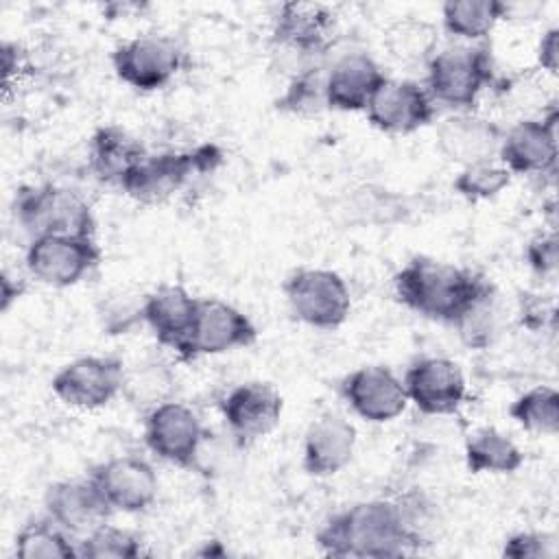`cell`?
I'll list each match as a JSON object with an SVG mask.
<instances>
[{
  "label": "cell",
  "instance_id": "6da1fadb",
  "mask_svg": "<svg viewBox=\"0 0 559 559\" xmlns=\"http://www.w3.org/2000/svg\"><path fill=\"white\" fill-rule=\"evenodd\" d=\"M402 507L393 500H365L332 515L319 531L317 544L332 557H402L417 546Z\"/></svg>",
  "mask_w": 559,
  "mask_h": 559
},
{
  "label": "cell",
  "instance_id": "7a4b0ae2",
  "mask_svg": "<svg viewBox=\"0 0 559 559\" xmlns=\"http://www.w3.org/2000/svg\"><path fill=\"white\" fill-rule=\"evenodd\" d=\"M489 282L456 264L417 255L393 277L395 297L413 312L454 323Z\"/></svg>",
  "mask_w": 559,
  "mask_h": 559
},
{
  "label": "cell",
  "instance_id": "3957f363",
  "mask_svg": "<svg viewBox=\"0 0 559 559\" xmlns=\"http://www.w3.org/2000/svg\"><path fill=\"white\" fill-rule=\"evenodd\" d=\"M13 212L31 240L55 234L94 236L96 229L92 205L79 192L52 183L20 188Z\"/></svg>",
  "mask_w": 559,
  "mask_h": 559
},
{
  "label": "cell",
  "instance_id": "277c9868",
  "mask_svg": "<svg viewBox=\"0 0 559 559\" xmlns=\"http://www.w3.org/2000/svg\"><path fill=\"white\" fill-rule=\"evenodd\" d=\"M332 13L317 2H284L273 22V57L290 79L321 66L330 46Z\"/></svg>",
  "mask_w": 559,
  "mask_h": 559
},
{
  "label": "cell",
  "instance_id": "5b68a950",
  "mask_svg": "<svg viewBox=\"0 0 559 559\" xmlns=\"http://www.w3.org/2000/svg\"><path fill=\"white\" fill-rule=\"evenodd\" d=\"M493 68L485 46H456L428 59L426 90L435 103L467 111L491 83Z\"/></svg>",
  "mask_w": 559,
  "mask_h": 559
},
{
  "label": "cell",
  "instance_id": "8992f818",
  "mask_svg": "<svg viewBox=\"0 0 559 559\" xmlns=\"http://www.w3.org/2000/svg\"><path fill=\"white\" fill-rule=\"evenodd\" d=\"M221 153L212 144L194 151H164L146 155L120 183L122 192L142 205H157L177 194L192 175L214 168Z\"/></svg>",
  "mask_w": 559,
  "mask_h": 559
},
{
  "label": "cell",
  "instance_id": "52a82bcc",
  "mask_svg": "<svg viewBox=\"0 0 559 559\" xmlns=\"http://www.w3.org/2000/svg\"><path fill=\"white\" fill-rule=\"evenodd\" d=\"M284 295L295 319L317 330H336L352 312L349 288L330 269H297L284 282Z\"/></svg>",
  "mask_w": 559,
  "mask_h": 559
},
{
  "label": "cell",
  "instance_id": "ba28073f",
  "mask_svg": "<svg viewBox=\"0 0 559 559\" xmlns=\"http://www.w3.org/2000/svg\"><path fill=\"white\" fill-rule=\"evenodd\" d=\"M100 262V247L94 236H39L26 247L28 273L52 288H68L90 275Z\"/></svg>",
  "mask_w": 559,
  "mask_h": 559
},
{
  "label": "cell",
  "instance_id": "9c48e42d",
  "mask_svg": "<svg viewBox=\"0 0 559 559\" xmlns=\"http://www.w3.org/2000/svg\"><path fill=\"white\" fill-rule=\"evenodd\" d=\"M181 63L183 52L179 44L166 35H138L122 41L111 55L116 76L138 92L166 87L179 72Z\"/></svg>",
  "mask_w": 559,
  "mask_h": 559
},
{
  "label": "cell",
  "instance_id": "30bf717a",
  "mask_svg": "<svg viewBox=\"0 0 559 559\" xmlns=\"http://www.w3.org/2000/svg\"><path fill=\"white\" fill-rule=\"evenodd\" d=\"M50 386L52 393L72 408H103L122 393L124 365L111 356H81L63 365Z\"/></svg>",
  "mask_w": 559,
  "mask_h": 559
},
{
  "label": "cell",
  "instance_id": "8fae6325",
  "mask_svg": "<svg viewBox=\"0 0 559 559\" xmlns=\"http://www.w3.org/2000/svg\"><path fill=\"white\" fill-rule=\"evenodd\" d=\"M203 437L205 430L201 419L183 402L164 400L146 415L144 439L148 450L173 465H194Z\"/></svg>",
  "mask_w": 559,
  "mask_h": 559
},
{
  "label": "cell",
  "instance_id": "7c38bea8",
  "mask_svg": "<svg viewBox=\"0 0 559 559\" xmlns=\"http://www.w3.org/2000/svg\"><path fill=\"white\" fill-rule=\"evenodd\" d=\"M255 336L258 330L253 321L240 308L216 297L199 299L194 325L181 358L218 356L251 345Z\"/></svg>",
  "mask_w": 559,
  "mask_h": 559
},
{
  "label": "cell",
  "instance_id": "4fadbf2b",
  "mask_svg": "<svg viewBox=\"0 0 559 559\" xmlns=\"http://www.w3.org/2000/svg\"><path fill=\"white\" fill-rule=\"evenodd\" d=\"M402 382L408 402L424 415H452L461 408L467 393L463 369L443 356H428L413 362Z\"/></svg>",
  "mask_w": 559,
  "mask_h": 559
},
{
  "label": "cell",
  "instance_id": "5bb4252c",
  "mask_svg": "<svg viewBox=\"0 0 559 559\" xmlns=\"http://www.w3.org/2000/svg\"><path fill=\"white\" fill-rule=\"evenodd\" d=\"M369 122L393 135L415 133L435 118V100L415 81L386 79L365 109Z\"/></svg>",
  "mask_w": 559,
  "mask_h": 559
},
{
  "label": "cell",
  "instance_id": "9a60e30c",
  "mask_svg": "<svg viewBox=\"0 0 559 559\" xmlns=\"http://www.w3.org/2000/svg\"><path fill=\"white\" fill-rule=\"evenodd\" d=\"M500 164L513 175H544L557 164V109L515 122L498 148Z\"/></svg>",
  "mask_w": 559,
  "mask_h": 559
},
{
  "label": "cell",
  "instance_id": "2e32d148",
  "mask_svg": "<svg viewBox=\"0 0 559 559\" xmlns=\"http://www.w3.org/2000/svg\"><path fill=\"white\" fill-rule=\"evenodd\" d=\"M341 393L352 411L371 424L393 421L408 406L404 382L382 365H365L354 369L343 380Z\"/></svg>",
  "mask_w": 559,
  "mask_h": 559
},
{
  "label": "cell",
  "instance_id": "e0dca14e",
  "mask_svg": "<svg viewBox=\"0 0 559 559\" xmlns=\"http://www.w3.org/2000/svg\"><path fill=\"white\" fill-rule=\"evenodd\" d=\"M92 478L96 480L114 511L140 513L157 500L159 480L146 459L133 454L114 456L100 463L94 469Z\"/></svg>",
  "mask_w": 559,
  "mask_h": 559
},
{
  "label": "cell",
  "instance_id": "ac0fdd59",
  "mask_svg": "<svg viewBox=\"0 0 559 559\" xmlns=\"http://www.w3.org/2000/svg\"><path fill=\"white\" fill-rule=\"evenodd\" d=\"M282 411V395L269 382H242L221 402L227 428L242 441H253L273 432L280 424Z\"/></svg>",
  "mask_w": 559,
  "mask_h": 559
},
{
  "label": "cell",
  "instance_id": "d6986e66",
  "mask_svg": "<svg viewBox=\"0 0 559 559\" xmlns=\"http://www.w3.org/2000/svg\"><path fill=\"white\" fill-rule=\"evenodd\" d=\"M44 507L50 520L81 535L105 524L114 511L92 476L52 483L44 493Z\"/></svg>",
  "mask_w": 559,
  "mask_h": 559
},
{
  "label": "cell",
  "instance_id": "ffe728a7",
  "mask_svg": "<svg viewBox=\"0 0 559 559\" xmlns=\"http://www.w3.org/2000/svg\"><path fill=\"white\" fill-rule=\"evenodd\" d=\"M197 308L199 299L192 297L181 284H162L144 297L140 317L162 345L181 356L194 325Z\"/></svg>",
  "mask_w": 559,
  "mask_h": 559
},
{
  "label": "cell",
  "instance_id": "44dd1931",
  "mask_svg": "<svg viewBox=\"0 0 559 559\" xmlns=\"http://www.w3.org/2000/svg\"><path fill=\"white\" fill-rule=\"evenodd\" d=\"M356 450V428L338 413L317 417L304 435V469L328 478L349 465Z\"/></svg>",
  "mask_w": 559,
  "mask_h": 559
},
{
  "label": "cell",
  "instance_id": "7402d4cb",
  "mask_svg": "<svg viewBox=\"0 0 559 559\" xmlns=\"http://www.w3.org/2000/svg\"><path fill=\"white\" fill-rule=\"evenodd\" d=\"M384 81L386 76L369 55H345L334 61L325 74L328 109L365 111Z\"/></svg>",
  "mask_w": 559,
  "mask_h": 559
},
{
  "label": "cell",
  "instance_id": "603a6c76",
  "mask_svg": "<svg viewBox=\"0 0 559 559\" xmlns=\"http://www.w3.org/2000/svg\"><path fill=\"white\" fill-rule=\"evenodd\" d=\"M500 142L502 131L493 122L467 114L452 116L437 129L439 151L461 166L498 157Z\"/></svg>",
  "mask_w": 559,
  "mask_h": 559
},
{
  "label": "cell",
  "instance_id": "cb8c5ba5",
  "mask_svg": "<svg viewBox=\"0 0 559 559\" xmlns=\"http://www.w3.org/2000/svg\"><path fill=\"white\" fill-rule=\"evenodd\" d=\"M146 148L118 124L98 127L90 138L87 162L92 175L103 183L120 186L124 177L146 157Z\"/></svg>",
  "mask_w": 559,
  "mask_h": 559
},
{
  "label": "cell",
  "instance_id": "d4e9b609",
  "mask_svg": "<svg viewBox=\"0 0 559 559\" xmlns=\"http://www.w3.org/2000/svg\"><path fill=\"white\" fill-rule=\"evenodd\" d=\"M524 454L493 426L474 430L465 441V465L472 474H513L522 467Z\"/></svg>",
  "mask_w": 559,
  "mask_h": 559
},
{
  "label": "cell",
  "instance_id": "484cf974",
  "mask_svg": "<svg viewBox=\"0 0 559 559\" xmlns=\"http://www.w3.org/2000/svg\"><path fill=\"white\" fill-rule=\"evenodd\" d=\"M507 20V2L500 0H448L441 7L443 28L461 39H483Z\"/></svg>",
  "mask_w": 559,
  "mask_h": 559
},
{
  "label": "cell",
  "instance_id": "4316f807",
  "mask_svg": "<svg viewBox=\"0 0 559 559\" xmlns=\"http://www.w3.org/2000/svg\"><path fill=\"white\" fill-rule=\"evenodd\" d=\"M15 557L20 559H70L79 557V546L55 520L28 522L15 535Z\"/></svg>",
  "mask_w": 559,
  "mask_h": 559
},
{
  "label": "cell",
  "instance_id": "83f0119b",
  "mask_svg": "<svg viewBox=\"0 0 559 559\" xmlns=\"http://www.w3.org/2000/svg\"><path fill=\"white\" fill-rule=\"evenodd\" d=\"M511 419L533 435H557L559 393L552 386H533L509 406Z\"/></svg>",
  "mask_w": 559,
  "mask_h": 559
},
{
  "label": "cell",
  "instance_id": "f1b7e54d",
  "mask_svg": "<svg viewBox=\"0 0 559 559\" xmlns=\"http://www.w3.org/2000/svg\"><path fill=\"white\" fill-rule=\"evenodd\" d=\"M325 74L328 70L323 66H317L293 76L286 92L277 98V109L299 118H312L325 111L328 109Z\"/></svg>",
  "mask_w": 559,
  "mask_h": 559
},
{
  "label": "cell",
  "instance_id": "f546056e",
  "mask_svg": "<svg viewBox=\"0 0 559 559\" xmlns=\"http://www.w3.org/2000/svg\"><path fill=\"white\" fill-rule=\"evenodd\" d=\"M452 325L459 330L463 343H467L469 347H487L498 334L496 288L487 284Z\"/></svg>",
  "mask_w": 559,
  "mask_h": 559
},
{
  "label": "cell",
  "instance_id": "4dcf8cb0",
  "mask_svg": "<svg viewBox=\"0 0 559 559\" xmlns=\"http://www.w3.org/2000/svg\"><path fill=\"white\" fill-rule=\"evenodd\" d=\"M511 183V173L500 164L498 157L461 166L454 177V190L467 201H485L498 197Z\"/></svg>",
  "mask_w": 559,
  "mask_h": 559
},
{
  "label": "cell",
  "instance_id": "1f68e13d",
  "mask_svg": "<svg viewBox=\"0 0 559 559\" xmlns=\"http://www.w3.org/2000/svg\"><path fill=\"white\" fill-rule=\"evenodd\" d=\"M140 552L142 546L138 535L107 522L79 542V557L87 559H135Z\"/></svg>",
  "mask_w": 559,
  "mask_h": 559
},
{
  "label": "cell",
  "instance_id": "d6a6232c",
  "mask_svg": "<svg viewBox=\"0 0 559 559\" xmlns=\"http://www.w3.org/2000/svg\"><path fill=\"white\" fill-rule=\"evenodd\" d=\"M437 33L428 22L421 20H400L386 31V46L400 59H415L432 52Z\"/></svg>",
  "mask_w": 559,
  "mask_h": 559
},
{
  "label": "cell",
  "instance_id": "836d02e7",
  "mask_svg": "<svg viewBox=\"0 0 559 559\" xmlns=\"http://www.w3.org/2000/svg\"><path fill=\"white\" fill-rule=\"evenodd\" d=\"M170 376L159 367V365H144L140 371L135 373H127L124 371V386L122 391H127L129 400L133 404H151V408L162 400V395L166 393L168 384H170Z\"/></svg>",
  "mask_w": 559,
  "mask_h": 559
},
{
  "label": "cell",
  "instance_id": "e575fe53",
  "mask_svg": "<svg viewBox=\"0 0 559 559\" xmlns=\"http://www.w3.org/2000/svg\"><path fill=\"white\" fill-rule=\"evenodd\" d=\"M504 557L513 559H550L557 555V544L546 533H515L504 542Z\"/></svg>",
  "mask_w": 559,
  "mask_h": 559
},
{
  "label": "cell",
  "instance_id": "d590c367",
  "mask_svg": "<svg viewBox=\"0 0 559 559\" xmlns=\"http://www.w3.org/2000/svg\"><path fill=\"white\" fill-rule=\"evenodd\" d=\"M526 260L528 266L539 275H550L557 271L559 260V245L555 231L550 234H537L526 245Z\"/></svg>",
  "mask_w": 559,
  "mask_h": 559
},
{
  "label": "cell",
  "instance_id": "8d00e7d4",
  "mask_svg": "<svg viewBox=\"0 0 559 559\" xmlns=\"http://www.w3.org/2000/svg\"><path fill=\"white\" fill-rule=\"evenodd\" d=\"M537 61L546 72L557 74V68H559V28L557 26L548 28L542 35L537 44Z\"/></svg>",
  "mask_w": 559,
  "mask_h": 559
},
{
  "label": "cell",
  "instance_id": "74e56055",
  "mask_svg": "<svg viewBox=\"0 0 559 559\" xmlns=\"http://www.w3.org/2000/svg\"><path fill=\"white\" fill-rule=\"evenodd\" d=\"M0 286H2V293H0V297H2V310L7 312V310L11 308V304L22 297V293H24V282L9 277V273H2Z\"/></svg>",
  "mask_w": 559,
  "mask_h": 559
}]
</instances>
